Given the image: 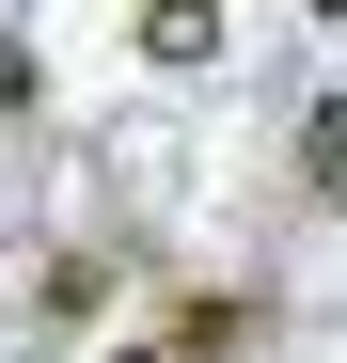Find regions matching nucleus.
Here are the masks:
<instances>
[{"mask_svg": "<svg viewBox=\"0 0 347 363\" xmlns=\"http://www.w3.org/2000/svg\"><path fill=\"white\" fill-rule=\"evenodd\" d=\"M142 48H158V64H205L221 16H205V0H142Z\"/></svg>", "mask_w": 347, "mask_h": 363, "instance_id": "1", "label": "nucleus"}, {"mask_svg": "<svg viewBox=\"0 0 347 363\" xmlns=\"http://www.w3.org/2000/svg\"><path fill=\"white\" fill-rule=\"evenodd\" d=\"M300 174H316L331 206H347V95H316V127H300Z\"/></svg>", "mask_w": 347, "mask_h": 363, "instance_id": "2", "label": "nucleus"}, {"mask_svg": "<svg viewBox=\"0 0 347 363\" xmlns=\"http://www.w3.org/2000/svg\"><path fill=\"white\" fill-rule=\"evenodd\" d=\"M316 16H347V0H316Z\"/></svg>", "mask_w": 347, "mask_h": 363, "instance_id": "3", "label": "nucleus"}]
</instances>
